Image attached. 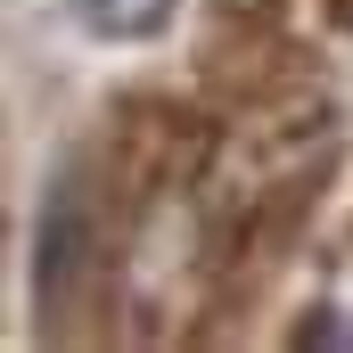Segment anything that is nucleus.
<instances>
[{"label": "nucleus", "instance_id": "f03ea898", "mask_svg": "<svg viewBox=\"0 0 353 353\" xmlns=\"http://www.w3.org/2000/svg\"><path fill=\"white\" fill-rule=\"evenodd\" d=\"M173 17V0H83V25L99 33H157Z\"/></svg>", "mask_w": 353, "mask_h": 353}, {"label": "nucleus", "instance_id": "f257e3e1", "mask_svg": "<svg viewBox=\"0 0 353 353\" xmlns=\"http://www.w3.org/2000/svg\"><path fill=\"white\" fill-rule=\"evenodd\" d=\"M74 205H83V197H74V181H66V189L50 197V214H41V271H33V279H41V304L66 296V271L83 255V247H74V239H83V230H74Z\"/></svg>", "mask_w": 353, "mask_h": 353}]
</instances>
